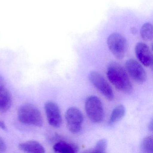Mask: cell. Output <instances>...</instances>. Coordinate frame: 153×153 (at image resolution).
I'll return each mask as SVG.
<instances>
[{"mask_svg":"<svg viewBox=\"0 0 153 153\" xmlns=\"http://www.w3.org/2000/svg\"><path fill=\"white\" fill-rule=\"evenodd\" d=\"M53 149L57 153H75L77 152L78 148L73 143L61 141L55 143L53 146Z\"/></svg>","mask_w":153,"mask_h":153,"instance_id":"obj_12","label":"cell"},{"mask_svg":"<svg viewBox=\"0 0 153 153\" xmlns=\"http://www.w3.org/2000/svg\"><path fill=\"white\" fill-rule=\"evenodd\" d=\"M88 78L93 85L104 96L110 101L113 99L114 94L112 89L101 73L97 71H92L89 74Z\"/></svg>","mask_w":153,"mask_h":153,"instance_id":"obj_6","label":"cell"},{"mask_svg":"<svg viewBox=\"0 0 153 153\" xmlns=\"http://www.w3.org/2000/svg\"><path fill=\"white\" fill-rule=\"evenodd\" d=\"M18 118L26 125L41 127L43 124L42 113L37 107L32 104H25L18 111Z\"/></svg>","mask_w":153,"mask_h":153,"instance_id":"obj_2","label":"cell"},{"mask_svg":"<svg viewBox=\"0 0 153 153\" xmlns=\"http://www.w3.org/2000/svg\"><path fill=\"white\" fill-rule=\"evenodd\" d=\"M149 129L151 131H152V130H153V121H152V120L151 121V122L149 123Z\"/></svg>","mask_w":153,"mask_h":153,"instance_id":"obj_20","label":"cell"},{"mask_svg":"<svg viewBox=\"0 0 153 153\" xmlns=\"http://www.w3.org/2000/svg\"><path fill=\"white\" fill-rule=\"evenodd\" d=\"M125 68L134 80L142 84L146 80V73L142 65L134 59H129L125 63Z\"/></svg>","mask_w":153,"mask_h":153,"instance_id":"obj_8","label":"cell"},{"mask_svg":"<svg viewBox=\"0 0 153 153\" xmlns=\"http://www.w3.org/2000/svg\"><path fill=\"white\" fill-rule=\"evenodd\" d=\"M107 78L111 83L119 91L130 94L133 90V86L123 68L117 62L111 63L107 70Z\"/></svg>","mask_w":153,"mask_h":153,"instance_id":"obj_1","label":"cell"},{"mask_svg":"<svg viewBox=\"0 0 153 153\" xmlns=\"http://www.w3.org/2000/svg\"><path fill=\"white\" fill-rule=\"evenodd\" d=\"M12 98L10 92L4 86L0 88V112L6 113L11 107Z\"/></svg>","mask_w":153,"mask_h":153,"instance_id":"obj_10","label":"cell"},{"mask_svg":"<svg viewBox=\"0 0 153 153\" xmlns=\"http://www.w3.org/2000/svg\"><path fill=\"white\" fill-rule=\"evenodd\" d=\"M141 147L144 153H153V137L152 136H147L143 139Z\"/></svg>","mask_w":153,"mask_h":153,"instance_id":"obj_15","label":"cell"},{"mask_svg":"<svg viewBox=\"0 0 153 153\" xmlns=\"http://www.w3.org/2000/svg\"><path fill=\"white\" fill-rule=\"evenodd\" d=\"M20 150L27 153H43L45 152L44 147L38 141L30 140L19 144Z\"/></svg>","mask_w":153,"mask_h":153,"instance_id":"obj_11","label":"cell"},{"mask_svg":"<svg viewBox=\"0 0 153 153\" xmlns=\"http://www.w3.org/2000/svg\"><path fill=\"white\" fill-rule=\"evenodd\" d=\"M5 81L2 76H0V88L5 86Z\"/></svg>","mask_w":153,"mask_h":153,"instance_id":"obj_18","label":"cell"},{"mask_svg":"<svg viewBox=\"0 0 153 153\" xmlns=\"http://www.w3.org/2000/svg\"><path fill=\"white\" fill-rule=\"evenodd\" d=\"M126 113V109L124 105H119L113 110L109 119L108 123L109 125L116 123L121 120Z\"/></svg>","mask_w":153,"mask_h":153,"instance_id":"obj_13","label":"cell"},{"mask_svg":"<svg viewBox=\"0 0 153 153\" xmlns=\"http://www.w3.org/2000/svg\"><path fill=\"white\" fill-rule=\"evenodd\" d=\"M65 119L68 128L71 132L76 134L80 131L84 122V116L78 108H69L65 114Z\"/></svg>","mask_w":153,"mask_h":153,"instance_id":"obj_5","label":"cell"},{"mask_svg":"<svg viewBox=\"0 0 153 153\" xmlns=\"http://www.w3.org/2000/svg\"><path fill=\"white\" fill-rule=\"evenodd\" d=\"M0 128L4 130H6L7 129L5 123H4L3 122L1 121V120H0Z\"/></svg>","mask_w":153,"mask_h":153,"instance_id":"obj_19","label":"cell"},{"mask_svg":"<svg viewBox=\"0 0 153 153\" xmlns=\"http://www.w3.org/2000/svg\"><path fill=\"white\" fill-rule=\"evenodd\" d=\"M85 109L88 117L95 123H100L104 117V110L102 101L97 97L91 96L87 98Z\"/></svg>","mask_w":153,"mask_h":153,"instance_id":"obj_3","label":"cell"},{"mask_svg":"<svg viewBox=\"0 0 153 153\" xmlns=\"http://www.w3.org/2000/svg\"><path fill=\"white\" fill-rule=\"evenodd\" d=\"M108 48L113 55L118 59H122L127 52V40L118 33L111 34L107 38Z\"/></svg>","mask_w":153,"mask_h":153,"instance_id":"obj_4","label":"cell"},{"mask_svg":"<svg viewBox=\"0 0 153 153\" xmlns=\"http://www.w3.org/2000/svg\"><path fill=\"white\" fill-rule=\"evenodd\" d=\"M107 146V140L105 139H102L97 141L94 147L90 152L95 153H105Z\"/></svg>","mask_w":153,"mask_h":153,"instance_id":"obj_16","label":"cell"},{"mask_svg":"<svg viewBox=\"0 0 153 153\" xmlns=\"http://www.w3.org/2000/svg\"><path fill=\"white\" fill-rule=\"evenodd\" d=\"M140 35L144 41H151L153 38L152 25L149 23L144 24L140 29Z\"/></svg>","mask_w":153,"mask_h":153,"instance_id":"obj_14","label":"cell"},{"mask_svg":"<svg viewBox=\"0 0 153 153\" xmlns=\"http://www.w3.org/2000/svg\"><path fill=\"white\" fill-rule=\"evenodd\" d=\"M45 114L50 125L59 128L62 123V117L59 106L51 101L47 102L45 105Z\"/></svg>","mask_w":153,"mask_h":153,"instance_id":"obj_7","label":"cell"},{"mask_svg":"<svg viewBox=\"0 0 153 153\" xmlns=\"http://www.w3.org/2000/svg\"><path fill=\"white\" fill-rule=\"evenodd\" d=\"M135 53L138 59L145 67L152 66L153 57L149 47L144 43L137 44L135 47Z\"/></svg>","mask_w":153,"mask_h":153,"instance_id":"obj_9","label":"cell"},{"mask_svg":"<svg viewBox=\"0 0 153 153\" xmlns=\"http://www.w3.org/2000/svg\"><path fill=\"white\" fill-rule=\"evenodd\" d=\"M7 149V145L1 137H0V152H4Z\"/></svg>","mask_w":153,"mask_h":153,"instance_id":"obj_17","label":"cell"}]
</instances>
